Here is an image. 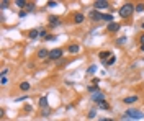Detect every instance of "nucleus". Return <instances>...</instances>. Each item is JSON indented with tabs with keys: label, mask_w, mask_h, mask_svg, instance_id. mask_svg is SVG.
Instances as JSON below:
<instances>
[{
	"label": "nucleus",
	"mask_w": 144,
	"mask_h": 121,
	"mask_svg": "<svg viewBox=\"0 0 144 121\" xmlns=\"http://www.w3.org/2000/svg\"><path fill=\"white\" fill-rule=\"evenodd\" d=\"M0 83H2V85H7V83H8V78H7V77H2V80H0Z\"/></svg>",
	"instance_id": "c85d7f7f"
},
{
	"label": "nucleus",
	"mask_w": 144,
	"mask_h": 121,
	"mask_svg": "<svg viewBox=\"0 0 144 121\" xmlns=\"http://www.w3.org/2000/svg\"><path fill=\"white\" fill-rule=\"evenodd\" d=\"M141 51H144V44H142V46H141Z\"/></svg>",
	"instance_id": "e433bc0d"
},
{
	"label": "nucleus",
	"mask_w": 144,
	"mask_h": 121,
	"mask_svg": "<svg viewBox=\"0 0 144 121\" xmlns=\"http://www.w3.org/2000/svg\"><path fill=\"white\" fill-rule=\"evenodd\" d=\"M38 36H39L38 29H30V31H28V38H31V39H36Z\"/></svg>",
	"instance_id": "ddd939ff"
},
{
	"label": "nucleus",
	"mask_w": 144,
	"mask_h": 121,
	"mask_svg": "<svg viewBox=\"0 0 144 121\" xmlns=\"http://www.w3.org/2000/svg\"><path fill=\"white\" fill-rule=\"evenodd\" d=\"M111 56H113V54H111L110 51H103V52L98 54V57H100V60H102V62H106V60H108Z\"/></svg>",
	"instance_id": "6e6552de"
},
{
	"label": "nucleus",
	"mask_w": 144,
	"mask_h": 121,
	"mask_svg": "<svg viewBox=\"0 0 144 121\" xmlns=\"http://www.w3.org/2000/svg\"><path fill=\"white\" fill-rule=\"evenodd\" d=\"M98 121H113V119H111V118H100Z\"/></svg>",
	"instance_id": "c9c22d12"
},
{
	"label": "nucleus",
	"mask_w": 144,
	"mask_h": 121,
	"mask_svg": "<svg viewBox=\"0 0 144 121\" xmlns=\"http://www.w3.org/2000/svg\"><path fill=\"white\" fill-rule=\"evenodd\" d=\"M98 90H100V88H98L97 85H89V92H90V93H93V92H98Z\"/></svg>",
	"instance_id": "5701e85b"
},
{
	"label": "nucleus",
	"mask_w": 144,
	"mask_h": 121,
	"mask_svg": "<svg viewBox=\"0 0 144 121\" xmlns=\"http://www.w3.org/2000/svg\"><path fill=\"white\" fill-rule=\"evenodd\" d=\"M141 28H142V29H144V21H142V25H141Z\"/></svg>",
	"instance_id": "4c0bfd02"
},
{
	"label": "nucleus",
	"mask_w": 144,
	"mask_h": 121,
	"mask_svg": "<svg viewBox=\"0 0 144 121\" xmlns=\"http://www.w3.org/2000/svg\"><path fill=\"white\" fill-rule=\"evenodd\" d=\"M18 16H20V18H25V16H26V10H21L20 13H18Z\"/></svg>",
	"instance_id": "c756f323"
},
{
	"label": "nucleus",
	"mask_w": 144,
	"mask_h": 121,
	"mask_svg": "<svg viewBox=\"0 0 144 121\" xmlns=\"http://www.w3.org/2000/svg\"><path fill=\"white\" fill-rule=\"evenodd\" d=\"M69 52H71V54H77L79 51H80V46L79 44H71V46H69V49H67Z\"/></svg>",
	"instance_id": "f8f14e48"
},
{
	"label": "nucleus",
	"mask_w": 144,
	"mask_h": 121,
	"mask_svg": "<svg viewBox=\"0 0 144 121\" xmlns=\"http://www.w3.org/2000/svg\"><path fill=\"white\" fill-rule=\"evenodd\" d=\"M139 100V96L137 95H131V96H126V98H123V101L126 105H131V103H136V101Z\"/></svg>",
	"instance_id": "1a4fd4ad"
},
{
	"label": "nucleus",
	"mask_w": 144,
	"mask_h": 121,
	"mask_svg": "<svg viewBox=\"0 0 144 121\" xmlns=\"http://www.w3.org/2000/svg\"><path fill=\"white\" fill-rule=\"evenodd\" d=\"M136 11H139V13H141V11H144V3H137L136 5Z\"/></svg>",
	"instance_id": "b1692460"
},
{
	"label": "nucleus",
	"mask_w": 144,
	"mask_h": 121,
	"mask_svg": "<svg viewBox=\"0 0 144 121\" xmlns=\"http://www.w3.org/2000/svg\"><path fill=\"white\" fill-rule=\"evenodd\" d=\"M8 5H10V2H7V0H3V2H0V8H2V10H5V8L8 7Z\"/></svg>",
	"instance_id": "4be33fe9"
},
{
	"label": "nucleus",
	"mask_w": 144,
	"mask_h": 121,
	"mask_svg": "<svg viewBox=\"0 0 144 121\" xmlns=\"http://www.w3.org/2000/svg\"><path fill=\"white\" fill-rule=\"evenodd\" d=\"M56 5H57V2H48V7H49V8H53V7H56Z\"/></svg>",
	"instance_id": "7c9ffc66"
},
{
	"label": "nucleus",
	"mask_w": 144,
	"mask_h": 121,
	"mask_svg": "<svg viewBox=\"0 0 144 121\" xmlns=\"http://www.w3.org/2000/svg\"><path fill=\"white\" fill-rule=\"evenodd\" d=\"M139 43H141V46L144 44V34H141V38H139Z\"/></svg>",
	"instance_id": "f704fd0d"
},
{
	"label": "nucleus",
	"mask_w": 144,
	"mask_h": 121,
	"mask_svg": "<svg viewBox=\"0 0 144 121\" xmlns=\"http://www.w3.org/2000/svg\"><path fill=\"white\" fill-rule=\"evenodd\" d=\"M124 119H142L144 118V114H142V111H139V110H136V108H129V110H126L124 111Z\"/></svg>",
	"instance_id": "f257e3e1"
},
{
	"label": "nucleus",
	"mask_w": 144,
	"mask_h": 121,
	"mask_svg": "<svg viewBox=\"0 0 144 121\" xmlns=\"http://www.w3.org/2000/svg\"><path fill=\"white\" fill-rule=\"evenodd\" d=\"M39 36H41V38H46V36H48V31H46V29H39Z\"/></svg>",
	"instance_id": "393cba45"
},
{
	"label": "nucleus",
	"mask_w": 144,
	"mask_h": 121,
	"mask_svg": "<svg viewBox=\"0 0 144 121\" xmlns=\"http://www.w3.org/2000/svg\"><path fill=\"white\" fill-rule=\"evenodd\" d=\"M84 20H85V16L82 13H76V15H74V23H77V25L84 23Z\"/></svg>",
	"instance_id": "9b49d317"
},
{
	"label": "nucleus",
	"mask_w": 144,
	"mask_h": 121,
	"mask_svg": "<svg viewBox=\"0 0 144 121\" xmlns=\"http://www.w3.org/2000/svg\"><path fill=\"white\" fill-rule=\"evenodd\" d=\"M103 21H106L110 25V23H113V15L111 13H103Z\"/></svg>",
	"instance_id": "2eb2a0df"
},
{
	"label": "nucleus",
	"mask_w": 144,
	"mask_h": 121,
	"mask_svg": "<svg viewBox=\"0 0 144 121\" xmlns=\"http://www.w3.org/2000/svg\"><path fill=\"white\" fill-rule=\"evenodd\" d=\"M28 98V95H23V96H20V98H16V101H23V100H26Z\"/></svg>",
	"instance_id": "473e14b6"
},
{
	"label": "nucleus",
	"mask_w": 144,
	"mask_h": 121,
	"mask_svg": "<svg viewBox=\"0 0 144 121\" xmlns=\"http://www.w3.org/2000/svg\"><path fill=\"white\" fill-rule=\"evenodd\" d=\"M120 23H116V21H113V23H110V25L108 26H106V31H108V33H118V31H120Z\"/></svg>",
	"instance_id": "0eeeda50"
},
{
	"label": "nucleus",
	"mask_w": 144,
	"mask_h": 121,
	"mask_svg": "<svg viewBox=\"0 0 144 121\" xmlns=\"http://www.w3.org/2000/svg\"><path fill=\"white\" fill-rule=\"evenodd\" d=\"M89 16H90L92 21H100V20H103V13H102V11H98V10H92L90 13H89Z\"/></svg>",
	"instance_id": "39448f33"
},
{
	"label": "nucleus",
	"mask_w": 144,
	"mask_h": 121,
	"mask_svg": "<svg viewBox=\"0 0 144 121\" xmlns=\"http://www.w3.org/2000/svg\"><path fill=\"white\" fill-rule=\"evenodd\" d=\"M39 106H41V108H46V106H48V96H41V100H39Z\"/></svg>",
	"instance_id": "a211bd4d"
},
{
	"label": "nucleus",
	"mask_w": 144,
	"mask_h": 121,
	"mask_svg": "<svg viewBox=\"0 0 144 121\" xmlns=\"http://www.w3.org/2000/svg\"><path fill=\"white\" fill-rule=\"evenodd\" d=\"M49 23H51L53 26H59L61 25V21H59L57 16H49Z\"/></svg>",
	"instance_id": "4468645a"
},
{
	"label": "nucleus",
	"mask_w": 144,
	"mask_h": 121,
	"mask_svg": "<svg viewBox=\"0 0 144 121\" xmlns=\"http://www.w3.org/2000/svg\"><path fill=\"white\" fill-rule=\"evenodd\" d=\"M0 74H2V77H5V75H7V74H8V69H7V67H5V69H3L2 72H0Z\"/></svg>",
	"instance_id": "2f4dec72"
},
{
	"label": "nucleus",
	"mask_w": 144,
	"mask_h": 121,
	"mask_svg": "<svg viewBox=\"0 0 144 121\" xmlns=\"http://www.w3.org/2000/svg\"><path fill=\"white\" fill-rule=\"evenodd\" d=\"M93 7H95V10H105V8H108L110 7V3L106 2V0H97L95 3H93Z\"/></svg>",
	"instance_id": "423d86ee"
},
{
	"label": "nucleus",
	"mask_w": 144,
	"mask_h": 121,
	"mask_svg": "<svg viewBox=\"0 0 144 121\" xmlns=\"http://www.w3.org/2000/svg\"><path fill=\"white\" fill-rule=\"evenodd\" d=\"M95 114H97L95 110H90V111H89V118H90V119H92V118H95Z\"/></svg>",
	"instance_id": "a878e982"
},
{
	"label": "nucleus",
	"mask_w": 144,
	"mask_h": 121,
	"mask_svg": "<svg viewBox=\"0 0 144 121\" xmlns=\"http://www.w3.org/2000/svg\"><path fill=\"white\" fill-rule=\"evenodd\" d=\"M95 70H97V65H90V67L87 69V74L92 75V74H95Z\"/></svg>",
	"instance_id": "412c9836"
},
{
	"label": "nucleus",
	"mask_w": 144,
	"mask_h": 121,
	"mask_svg": "<svg viewBox=\"0 0 144 121\" xmlns=\"http://www.w3.org/2000/svg\"><path fill=\"white\" fill-rule=\"evenodd\" d=\"M49 52L51 51H48V49H39L38 51V59H49Z\"/></svg>",
	"instance_id": "9d476101"
},
{
	"label": "nucleus",
	"mask_w": 144,
	"mask_h": 121,
	"mask_svg": "<svg viewBox=\"0 0 144 121\" xmlns=\"http://www.w3.org/2000/svg\"><path fill=\"white\" fill-rule=\"evenodd\" d=\"M26 8H28V10H33V8H34V3H28Z\"/></svg>",
	"instance_id": "72a5a7b5"
},
{
	"label": "nucleus",
	"mask_w": 144,
	"mask_h": 121,
	"mask_svg": "<svg viewBox=\"0 0 144 121\" xmlns=\"http://www.w3.org/2000/svg\"><path fill=\"white\" fill-rule=\"evenodd\" d=\"M124 43H126V38H124V36H123V38H120V39L116 41V44H124Z\"/></svg>",
	"instance_id": "bb28decb"
},
{
	"label": "nucleus",
	"mask_w": 144,
	"mask_h": 121,
	"mask_svg": "<svg viewBox=\"0 0 144 121\" xmlns=\"http://www.w3.org/2000/svg\"><path fill=\"white\" fill-rule=\"evenodd\" d=\"M115 62H116V56H111V57H110L108 60H106V62H105V64H106V65H113Z\"/></svg>",
	"instance_id": "aec40b11"
},
{
	"label": "nucleus",
	"mask_w": 144,
	"mask_h": 121,
	"mask_svg": "<svg viewBox=\"0 0 144 121\" xmlns=\"http://www.w3.org/2000/svg\"><path fill=\"white\" fill-rule=\"evenodd\" d=\"M136 11V5H133V3H124L123 7L120 8V16H123V18H129L131 15H133Z\"/></svg>",
	"instance_id": "f03ea898"
},
{
	"label": "nucleus",
	"mask_w": 144,
	"mask_h": 121,
	"mask_svg": "<svg viewBox=\"0 0 144 121\" xmlns=\"http://www.w3.org/2000/svg\"><path fill=\"white\" fill-rule=\"evenodd\" d=\"M98 108L100 110H110V105L106 101H102V103H98Z\"/></svg>",
	"instance_id": "6ab92c4d"
},
{
	"label": "nucleus",
	"mask_w": 144,
	"mask_h": 121,
	"mask_svg": "<svg viewBox=\"0 0 144 121\" xmlns=\"http://www.w3.org/2000/svg\"><path fill=\"white\" fill-rule=\"evenodd\" d=\"M44 39H46V41H54V39H56V36H53V34H48Z\"/></svg>",
	"instance_id": "cd10ccee"
},
{
	"label": "nucleus",
	"mask_w": 144,
	"mask_h": 121,
	"mask_svg": "<svg viewBox=\"0 0 144 121\" xmlns=\"http://www.w3.org/2000/svg\"><path fill=\"white\" fill-rule=\"evenodd\" d=\"M15 5H18L20 8H26L28 2H25V0H15Z\"/></svg>",
	"instance_id": "f3484780"
},
{
	"label": "nucleus",
	"mask_w": 144,
	"mask_h": 121,
	"mask_svg": "<svg viewBox=\"0 0 144 121\" xmlns=\"http://www.w3.org/2000/svg\"><path fill=\"white\" fill-rule=\"evenodd\" d=\"M30 87H31V85H30L28 82H21V83H20V90H21V92H28Z\"/></svg>",
	"instance_id": "dca6fc26"
},
{
	"label": "nucleus",
	"mask_w": 144,
	"mask_h": 121,
	"mask_svg": "<svg viewBox=\"0 0 144 121\" xmlns=\"http://www.w3.org/2000/svg\"><path fill=\"white\" fill-rule=\"evenodd\" d=\"M90 100L92 101H95V103H102V101H105V93L102 92V90H98V92H93L90 93Z\"/></svg>",
	"instance_id": "7ed1b4c3"
},
{
	"label": "nucleus",
	"mask_w": 144,
	"mask_h": 121,
	"mask_svg": "<svg viewBox=\"0 0 144 121\" xmlns=\"http://www.w3.org/2000/svg\"><path fill=\"white\" fill-rule=\"evenodd\" d=\"M62 56H64V51L62 49H53L49 52V59L51 60H59V59H62Z\"/></svg>",
	"instance_id": "20e7f679"
}]
</instances>
